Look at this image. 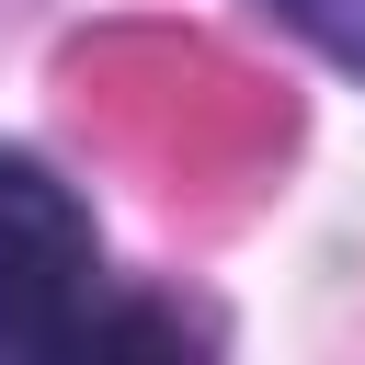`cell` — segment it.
I'll return each mask as SVG.
<instances>
[{
    "mask_svg": "<svg viewBox=\"0 0 365 365\" xmlns=\"http://www.w3.org/2000/svg\"><path fill=\"white\" fill-rule=\"evenodd\" d=\"M91 319H103V240H91V205L0 148V365H46V354H91Z\"/></svg>",
    "mask_w": 365,
    "mask_h": 365,
    "instance_id": "1",
    "label": "cell"
},
{
    "mask_svg": "<svg viewBox=\"0 0 365 365\" xmlns=\"http://www.w3.org/2000/svg\"><path fill=\"white\" fill-rule=\"evenodd\" d=\"M319 57H342V68H365V0H274Z\"/></svg>",
    "mask_w": 365,
    "mask_h": 365,
    "instance_id": "2",
    "label": "cell"
}]
</instances>
